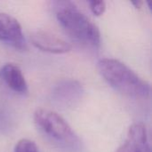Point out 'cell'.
I'll use <instances>...</instances> for the list:
<instances>
[{"mask_svg": "<svg viewBox=\"0 0 152 152\" xmlns=\"http://www.w3.org/2000/svg\"><path fill=\"white\" fill-rule=\"evenodd\" d=\"M89 5L92 12L96 16H101L105 12L106 3L104 1H90Z\"/></svg>", "mask_w": 152, "mask_h": 152, "instance_id": "obj_10", "label": "cell"}, {"mask_svg": "<svg viewBox=\"0 0 152 152\" xmlns=\"http://www.w3.org/2000/svg\"><path fill=\"white\" fill-rule=\"evenodd\" d=\"M53 5L59 23L74 40L94 49L100 47L101 33L98 27L74 3L56 1Z\"/></svg>", "mask_w": 152, "mask_h": 152, "instance_id": "obj_1", "label": "cell"}, {"mask_svg": "<svg viewBox=\"0 0 152 152\" xmlns=\"http://www.w3.org/2000/svg\"><path fill=\"white\" fill-rule=\"evenodd\" d=\"M98 69L109 85L126 96L146 98L151 94L150 84L118 60L102 59L98 62Z\"/></svg>", "mask_w": 152, "mask_h": 152, "instance_id": "obj_2", "label": "cell"}, {"mask_svg": "<svg viewBox=\"0 0 152 152\" xmlns=\"http://www.w3.org/2000/svg\"><path fill=\"white\" fill-rule=\"evenodd\" d=\"M132 4L134 5L135 8H141L143 4V2L142 1H134V2H132Z\"/></svg>", "mask_w": 152, "mask_h": 152, "instance_id": "obj_11", "label": "cell"}, {"mask_svg": "<svg viewBox=\"0 0 152 152\" xmlns=\"http://www.w3.org/2000/svg\"><path fill=\"white\" fill-rule=\"evenodd\" d=\"M84 93L83 86L78 81L64 79L53 86L51 99L53 103L61 109H71L81 102Z\"/></svg>", "mask_w": 152, "mask_h": 152, "instance_id": "obj_4", "label": "cell"}, {"mask_svg": "<svg viewBox=\"0 0 152 152\" xmlns=\"http://www.w3.org/2000/svg\"><path fill=\"white\" fill-rule=\"evenodd\" d=\"M14 152H39L36 143L28 139L20 140L14 148Z\"/></svg>", "mask_w": 152, "mask_h": 152, "instance_id": "obj_9", "label": "cell"}, {"mask_svg": "<svg viewBox=\"0 0 152 152\" xmlns=\"http://www.w3.org/2000/svg\"><path fill=\"white\" fill-rule=\"evenodd\" d=\"M117 152H151L146 126L142 123L133 125L129 128L126 142Z\"/></svg>", "mask_w": 152, "mask_h": 152, "instance_id": "obj_7", "label": "cell"}, {"mask_svg": "<svg viewBox=\"0 0 152 152\" xmlns=\"http://www.w3.org/2000/svg\"><path fill=\"white\" fill-rule=\"evenodd\" d=\"M0 41L19 51L27 49L20 24L7 13H0Z\"/></svg>", "mask_w": 152, "mask_h": 152, "instance_id": "obj_5", "label": "cell"}, {"mask_svg": "<svg viewBox=\"0 0 152 152\" xmlns=\"http://www.w3.org/2000/svg\"><path fill=\"white\" fill-rule=\"evenodd\" d=\"M34 122L47 138L59 146L73 151L79 148L78 137L67 121L58 113L45 109H38L34 113Z\"/></svg>", "mask_w": 152, "mask_h": 152, "instance_id": "obj_3", "label": "cell"}, {"mask_svg": "<svg viewBox=\"0 0 152 152\" xmlns=\"http://www.w3.org/2000/svg\"><path fill=\"white\" fill-rule=\"evenodd\" d=\"M0 77L13 92L20 94L28 93V84L20 69L13 63H6L0 69Z\"/></svg>", "mask_w": 152, "mask_h": 152, "instance_id": "obj_8", "label": "cell"}, {"mask_svg": "<svg viewBox=\"0 0 152 152\" xmlns=\"http://www.w3.org/2000/svg\"><path fill=\"white\" fill-rule=\"evenodd\" d=\"M30 39L33 45L43 52L61 54L71 50V45L67 41L47 31H36L31 35Z\"/></svg>", "mask_w": 152, "mask_h": 152, "instance_id": "obj_6", "label": "cell"}]
</instances>
